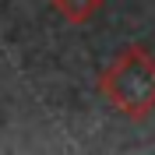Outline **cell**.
<instances>
[{"label": "cell", "mask_w": 155, "mask_h": 155, "mask_svg": "<svg viewBox=\"0 0 155 155\" xmlns=\"http://www.w3.org/2000/svg\"><path fill=\"white\" fill-rule=\"evenodd\" d=\"M99 92L109 106L130 120H145L155 109V57L145 46H127L120 57L102 71Z\"/></svg>", "instance_id": "1"}, {"label": "cell", "mask_w": 155, "mask_h": 155, "mask_svg": "<svg viewBox=\"0 0 155 155\" xmlns=\"http://www.w3.org/2000/svg\"><path fill=\"white\" fill-rule=\"evenodd\" d=\"M53 7H57L71 25H85V21H92L99 14L102 0H53Z\"/></svg>", "instance_id": "2"}]
</instances>
